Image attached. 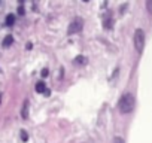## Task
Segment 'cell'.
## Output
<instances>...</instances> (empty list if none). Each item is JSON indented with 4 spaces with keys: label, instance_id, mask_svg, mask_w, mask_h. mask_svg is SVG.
<instances>
[{
    "label": "cell",
    "instance_id": "obj_3",
    "mask_svg": "<svg viewBox=\"0 0 152 143\" xmlns=\"http://www.w3.org/2000/svg\"><path fill=\"white\" fill-rule=\"evenodd\" d=\"M84 27V21L81 18H75L72 24L69 25V34H75V33H79Z\"/></svg>",
    "mask_w": 152,
    "mask_h": 143
},
{
    "label": "cell",
    "instance_id": "obj_13",
    "mask_svg": "<svg viewBox=\"0 0 152 143\" xmlns=\"http://www.w3.org/2000/svg\"><path fill=\"white\" fill-rule=\"evenodd\" d=\"M18 12H19V14H24V9L21 8V6H19V8H18Z\"/></svg>",
    "mask_w": 152,
    "mask_h": 143
},
{
    "label": "cell",
    "instance_id": "obj_7",
    "mask_svg": "<svg viewBox=\"0 0 152 143\" xmlns=\"http://www.w3.org/2000/svg\"><path fill=\"white\" fill-rule=\"evenodd\" d=\"M23 118H24V119L29 118V103H27V101H25V105H24V107H23Z\"/></svg>",
    "mask_w": 152,
    "mask_h": 143
},
{
    "label": "cell",
    "instance_id": "obj_12",
    "mask_svg": "<svg viewBox=\"0 0 152 143\" xmlns=\"http://www.w3.org/2000/svg\"><path fill=\"white\" fill-rule=\"evenodd\" d=\"M148 9L149 12H152V2H148Z\"/></svg>",
    "mask_w": 152,
    "mask_h": 143
},
{
    "label": "cell",
    "instance_id": "obj_10",
    "mask_svg": "<svg viewBox=\"0 0 152 143\" xmlns=\"http://www.w3.org/2000/svg\"><path fill=\"white\" fill-rule=\"evenodd\" d=\"M21 137H23V140H27V139H29V136H27V133H25V131H23Z\"/></svg>",
    "mask_w": 152,
    "mask_h": 143
},
{
    "label": "cell",
    "instance_id": "obj_9",
    "mask_svg": "<svg viewBox=\"0 0 152 143\" xmlns=\"http://www.w3.org/2000/svg\"><path fill=\"white\" fill-rule=\"evenodd\" d=\"M114 143H125V142H124V139H121V137H115V139H114Z\"/></svg>",
    "mask_w": 152,
    "mask_h": 143
},
{
    "label": "cell",
    "instance_id": "obj_8",
    "mask_svg": "<svg viewBox=\"0 0 152 143\" xmlns=\"http://www.w3.org/2000/svg\"><path fill=\"white\" fill-rule=\"evenodd\" d=\"M85 60H87V58H85V57H82V55H79V57H76V63H79V64H82V63H85Z\"/></svg>",
    "mask_w": 152,
    "mask_h": 143
},
{
    "label": "cell",
    "instance_id": "obj_6",
    "mask_svg": "<svg viewBox=\"0 0 152 143\" xmlns=\"http://www.w3.org/2000/svg\"><path fill=\"white\" fill-rule=\"evenodd\" d=\"M14 21H15V17L12 15V14H9L8 17H6V19H5V24L6 25H12V24H14Z\"/></svg>",
    "mask_w": 152,
    "mask_h": 143
},
{
    "label": "cell",
    "instance_id": "obj_11",
    "mask_svg": "<svg viewBox=\"0 0 152 143\" xmlns=\"http://www.w3.org/2000/svg\"><path fill=\"white\" fill-rule=\"evenodd\" d=\"M42 76H43V77L48 76V69H43V70H42Z\"/></svg>",
    "mask_w": 152,
    "mask_h": 143
},
{
    "label": "cell",
    "instance_id": "obj_5",
    "mask_svg": "<svg viewBox=\"0 0 152 143\" xmlns=\"http://www.w3.org/2000/svg\"><path fill=\"white\" fill-rule=\"evenodd\" d=\"M36 91L37 93H46V87L43 82H37L36 83Z\"/></svg>",
    "mask_w": 152,
    "mask_h": 143
},
{
    "label": "cell",
    "instance_id": "obj_2",
    "mask_svg": "<svg viewBox=\"0 0 152 143\" xmlns=\"http://www.w3.org/2000/svg\"><path fill=\"white\" fill-rule=\"evenodd\" d=\"M134 48L137 52H142L145 48V31L142 28H137L134 31Z\"/></svg>",
    "mask_w": 152,
    "mask_h": 143
},
{
    "label": "cell",
    "instance_id": "obj_4",
    "mask_svg": "<svg viewBox=\"0 0 152 143\" xmlns=\"http://www.w3.org/2000/svg\"><path fill=\"white\" fill-rule=\"evenodd\" d=\"M12 42H14V37H12L11 34H8V36H6V37L3 39V43H2V45H3L5 48H8L9 45H12Z\"/></svg>",
    "mask_w": 152,
    "mask_h": 143
},
{
    "label": "cell",
    "instance_id": "obj_1",
    "mask_svg": "<svg viewBox=\"0 0 152 143\" xmlns=\"http://www.w3.org/2000/svg\"><path fill=\"white\" fill-rule=\"evenodd\" d=\"M118 109H119L121 113L133 112V109H134V95L130 94V93H125L119 99V101H118Z\"/></svg>",
    "mask_w": 152,
    "mask_h": 143
}]
</instances>
